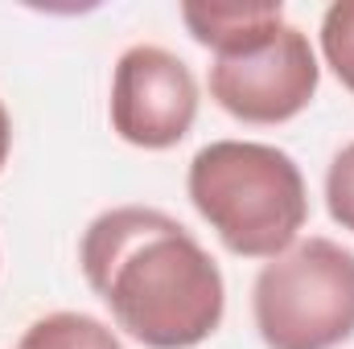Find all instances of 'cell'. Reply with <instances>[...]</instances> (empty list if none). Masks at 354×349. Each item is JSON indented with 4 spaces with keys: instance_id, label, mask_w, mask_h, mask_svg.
I'll return each instance as SVG.
<instances>
[{
    "instance_id": "9",
    "label": "cell",
    "mask_w": 354,
    "mask_h": 349,
    "mask_svg": "<svg viewBox=\"0 0 354 349\" xmlns=\"http://www.w3.org/2000/svg\"><path fill=\"white\" fill-rule=\"evenodd\" d=\"M326 210L342 230L354 235V140L326 169Z\"/></svg>"
},
{
    "instance_id": "2",
    "label": "cell",
    "mask_w": 354,
    "mask_h": 349,
    "mask_svg": "<svg viewBox=\"0 0 354 349\" xmlns=\"http://www.w3.org/2000/svg\"><path fill=\"white\" fill-rule=\"evenodd\" d=\"M185 193L218 243L239 259L284 255L309 222L301 165L260 140H214L198 148Z\"/></svg>"
},
{
    "instance_id": "5",
    "label": "cell",
    "mask_w": 354,
    "mask_h": 349,
    "mask_svg": "<svg viewBox=\"0 0 354 349\" xmlns=\"http://www.w3.org/2000/svg\"><path fill=\"white\" fill-rule=\"evenodd\" d=\"M198 79L165 46H128L111 70V132L145 152L177 148L198 119Z\"/></svg>"
},
{
    "instance_id": "1",
    "label": "cell",
    "mask_w": 354,
    "mask_h": 349,
    "mask_svg": "<svg viewBox=\"0 0 354 349\" xmlns=\"http://www.w3.org/2000/svg\"><path fill=\"white\" fill-rule=\"evenodd\" d=\"M79 263L91 292L140 346L194 349L223 325V271L214 255L165 210H103L83 230Z\"/></svg>"
},
{
    "instance_id": "3",
    "label": "cell",
    "mask_w": 354,
    "mask_h": 349,
    "mask_svg": "<svg viewBox=\"0 0 354 349\" xmlns=\"http://www.w3.org/2000/svg\"><path fill=\"white\" fill-rule=\"evenodd\" d=\"M252 317L268 349H338L354 337V251L334 239L292 243L252 283Z\"/></svg>"
},
{
    "instance_id": "4",
    "label": "cell",
    "mask_w": 354,
    "mask_h": 349,
    "mask_svg": "<svg viewBox=\"0 0 354 349\" xmlns=\"http://www.w3.org/2000/svg\"><path fill=\"white\" fill-rule=\"evenodd\" d=\"M317 83H322L317 54L309 37L288 21H276L248 46L214 54L206 74L210 99L231 119L252 128H276L297 119L313 103Z\"/></svg>"
},
{
    "instance_id": "10",
    "label": "cell",
    "mask_w": 354,
    "mask_h": 349,
    "mask_svg": "<svg viewBox=\"0 0 354 349\" xmlns=\"http://www.w3.org/2000/svg\"><path fill=\"white\" fill-rule=\"evenodd\" d=\"M8 152H12V119H8V107L0 99V173L8 165Z\"/></svg>"
},
{
    "instance_id": "6",
    "label": "cell",
    "mask_w": 354,
    "mask_h": 349,
    "mask_svg": "<svg viewBox=\"0 0 354 349\" xmlns=\"http://www.w3.org/2000/svg\"><path fill=\"white\" fill-rule=\"evenodd\" d=\"M181 21L198 46H206L210 54H227V50L260 37L276 21H284V8H280V0H264V4H243V0L239 4H181Z\"/></svg>"
},
{
    "instance_id": "7",
    "label": "cell",
    "mask_w": 354,
    "mask_h": 349,
    "mask_svg": "<svg viewBox=\"0 0 354 349\" xmlns=\"http://www.w3.org/2000/svg\"><path fill=\"white\" fill-rule=\"evenodd\" d=\"M17 349H124L120 337L87 312H46L37 317Z\"/></svg>"
},
{
    "instance_id": "8",
    "label": "cell",
    "mask_w": 354,
    "mask_h": 349,
    "mask_svg": "<svg viewBox=\"0 0 354 349\" xmlns=\"http://www.w3.org/2000/svg\"><path fill=\"white\" fill-rule=\"evenodd\" d=\"M322 54L326 66L338 74V83L354 99V0H338L322 17Z\"/></svg>"
}]
</instances>
